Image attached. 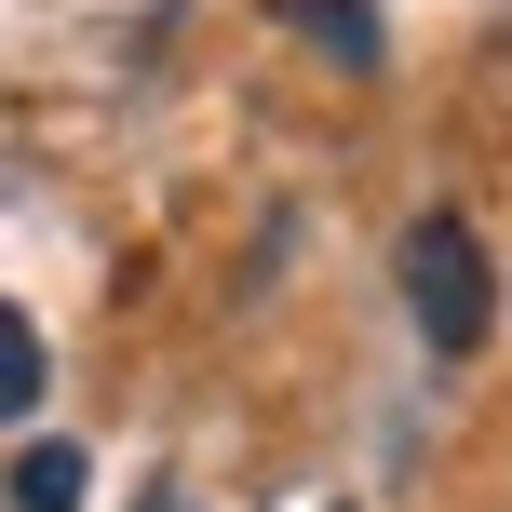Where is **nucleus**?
Here are the masks:
<instances>
[{
	"label": "nucleus",
	"instance_id": "f257e3e1",
	"mask_svg": "<svg viewBox=\"0 0 512 512\" xmlns=\"http://www.w3.org/2000/svg\"><path fill=\"white\" fill-rule=\"evenodd\" d=\"M405 310H418V351H432V364H472V351H486L499 297H486V230H472V216L432 203L405 230Z\"/></svg>",
	"mask_w": 512,
	"mask_h": 512
},
{
	"label": "nucleus",
	"instance_id": "f03ea898",
	"mask_svg": "<svg viewBox=\"0 0 512 512\" xmlns=\"http://www.w3.org/2000/svg\"><path fill=\"white\" fill-rule=\"evenodd\" d=\"M283 27H297L310 54H337V68H378V14H364V0H283Z\"/></svg>",
	"mask_w": 512,
	"mask_h": 512
},
{
	"label": "nucleus",
	"instance_id": "7ed1b4c3",
	"mask_svg": "<svg viewBox=\"0 0 512 512\" xmlns=\"http://www.w3.org/2000/svg\"><path fill=\"white\" fill-rule=\"evenodd\" d=\"M41 378H54V351H41V324H27V310L0 297V432H14V418L41 405Z\"/></svg>",
	"mask_w": 512,
	"mask_h": 512
},
{
	"label": "nucleus",
	"instance_id": "20e7f679",
	"mask_svg": "<svg viewBox=\"0 0 512 512\" xmlns=\"http://www.w3.org/2000/svg\"><path fill=\"white\" fill-rule=\"evenodd\" d=\"M14 512H81V445H68V432H41V445L14 459Z\"/></svg>",
	"mask_w": 512,
	"mask_h": 512
},
{
	"label": "nucleus",
	"instance_id": "39448f33",
	"mask_svg": "<svg viewBox=\"0 0 512 512\" xmlns=\"http://www.w3.org/2000/svg\"><path fill=\"white\" fill-rule=\"evenodd\" d=\"M149 512H189V499H149Z\"/></svg>",
	"mask_w": 512,
	"mask_h": 512
}]
</instances>
